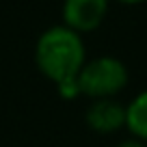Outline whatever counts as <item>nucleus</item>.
Here are the masks:
<instances>
[{"label": "nucleus", "mask_w": 147, "mask_h": 147, "mask_svg": "<svg viewBox=\"0 0 147 147\" xmlns=\"http://www.w3.org/2000/svg\"><path fill=\"white\" fill-rule=\"evenodd\" d=\"M87 63V48L82 35L67 28L65 24L43 30L35 46L37 69L56 84L65 80H76Z\"/></svg>", "instance_id": "1"}, {"label": "nucleus", "mask_w": 147, "mask_h": 147, "mask_svg": "<svg viewBox=\"0 0 147 147\" xmlns=\"http://www.w3.org/2000/svg\"><path fill=\"white\" fill-rule=\"evenodd\" d=\"M130 71L125 63L117 56H97L87 59L84 67L78 74V84L82 97L89 100H108L119 97V93L128 87Z\"/></svg>", "instance_id": "2"}, {"label": "nucleus", "mask_w": 147, "mask_h": 147, "mask_svg": "<svg viewBox=\"0 0 147 147\" xmlns=\"http://www.w3.org/2000/svg\"><path fill=\"white\" fill-rule=\"evenodd\" d=\"M84 123L95 134H115L125 130V104L119 97L91 100L84 110Z\"/></svg>", "instance_id": "3"}, {"label": "nucleus", "mask_w": 147, "mask_h": 147, "mask_svg": "<svg viewBox=\"0 0 147 147\" xmlns=\"http://www.w3.org/2000/svg\"><path fill=\"white\" fill-rule=\"evenodd\" d=\"M108 13V0H65L63 2V22L67 28L78 35L100 28Z\"/></svg>", "instance_id": "4"}, {"label": "nucleus", "mask_w": 147, "mask_h": 147, "mask_svg": "<svg viewBox=\"0 0 147 147\" xmlns=\"http://www.w3.org/2000/svg\"><path fill=\"white\" fill-rule=\"evenodd\" d=\"M125 130L130 136L147 143V89L138 91L125 104Z\"/></svg>", "instance_id": "5"}, {"label": "nucleus", "mask_w": 147, "mask_h": 147, "mask_svg": "<svg viewBox=\"0 0 147 147\" xmlns=\"http://www.w3.org/2000/svg\"><path fill=\"white\" fill-rule=\"evenodd\" d=\"M56 93H59V97H63V100H67V102H74V100H78V97H82L78 78L76 80H65V82L56 84Z\"/></svg>", "instance_id": "6"}, {"label": "nucleus", "mask_w": 147, "mask_h": 147, "mask_svg": "<svg viewBox=\"0 0 147 147\" xmlns=\"http://www.w3.org/2000/svg\"><path fill=\"white\" fill-rule=\"evenodd\" d=\"M115 147H147V143L138 141V138H134V136H128V138H121Z\"/></svg>", "instance_id": "7"}, {"label": "nucleus", "mask_w": 147, "mask_h": 147, "mask_svg": "<svg viewBox=\"0 0 147 147\" xmlns=\"http://www.w3.org/2000/svg\"><path fill=\"white\" fill-rule=\"evenodd\" d=\"M119 2H123V5H141L145 0H119Z\"/></svg>", "instance_id": "8"}]
</instances>
